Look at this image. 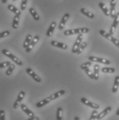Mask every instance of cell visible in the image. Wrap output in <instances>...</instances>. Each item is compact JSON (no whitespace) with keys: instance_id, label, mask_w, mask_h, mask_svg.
Returning <instances> with one entry per match:
<instances>
[{"instance_id":"obj_1","label":"cell","mask_w":119,"mask_h":120,"mask_svg":"<svg viewBox=\"0 0 119 120\" xmlns=\"http://www.w3.org/2000/svg\"><path fill=\"white\" fill-rule=\"evenodd\" d=\"M90 30L87 28H74V29H69L66 30L64 31L63 35L65 36H69V35H76V34H84V33H89Z\"/></svg>"},{"instance_id":"obj_2","label":"cell","mask_w":119,"mask_h":120,"mask_svg":"<svg viewBox=\"0 0 119 120\" xmlns=\"http://www.w3.org/2000/svg\"><path fill=\"white\" fill-rule=\"evenodd\" d=\"M1 52H2L3 55H4L6 57H8V58H10L14 63H16L18 66H22L23 65V62L22 61V60H20L18 57H17L14 55H13L12 52H11L9 50H8L6 49H3Z\"/></svg>"},{"instance_id":"obj_3","label":"cell","mask_w":119,"mask_h":120,"mask_svg":"<svg viewBox=\"0 0 119 120\" xmlns=\"http://www.w3.org/2000/svg\"><path fill=\"white\" fill-rule=\"evenodd\" d=\"M82 40H83V34L78 35V37H76V41L73 45V47L72 48V53H76L81 44L82 43Z\"/></svg>"},{"instance_id":"obj_4","label":"cell","mask_w":119,"mask_h":120,"mask_svg":"<svg viewBox=\"0 0 119 120\" xmlns=\"http://www.w3.org/2000/svg\"><path fill=\"white\" fill-rule=\"evenodd\" d=\"M88 60H90V61L101 63V64H105V65H109L111 64V61L109 60H107V59H104V58L97 57H94V56L88 57Z\"/></svg>"},{"instance_id":"obj_5","label":"cell","mask_w":119,"mask_h":120,"mask_svg":"<svg viewBox=\"0 0 119 120\" xmlns=\"http://www.w3.org/2000/svg\"><path fill=\"white\" fill-rule=\"evenodd\" d=\"M81 101L83 104H85V106H87L93 108V109H94V110H97V109H98V108H100V106H99L98 104H96V103H94V102L90 101V100H88V99H86L85 97H81Z\"/></svg>"},{"instance_id":"obj_6","label":"cell","mask_w":119,"mask_h":120,"mask_svg":"<svg viewBox=\"0 0 119 120\" xmlns=\"http://www.w3.org/2000/svg\"><path fill=\"white\" fill-rule=\"evenodd\" d=\"M25 72H27L35 81L36 82H37V83H40L41 82V77L38 75H36L35 73V72L32 70V69H31L30 68H26L25 69Z\"/></svg>"},{"instance_id":"obj_7","label":"cell","mask_w":119,"mask_h":120,"mask_svg":"<svg viewBox=\"0 0 119 120\" xmlns=\"http://www.w3.org/2000/svg\"><path fill=\"white\" fill-rule=\"evenodd\" d=\"M119 24V12H117L115 17L114 18V22H113V24L111 26V28L109 30V34L113 35L115 33V30L118 26V24Z\"/></svg>"},{"instance_id":"obj_8","label":"cell","mask_w":119,"mask_h":120,"mask_svg":"<svg viewBox=\"0 0 119 120\" xmlns=\"http://www.w3.org/2000/svg\"><path fill=\"white\" fill-rule=\"evenodd\" d=\"M25 93L24 91H20L19 92V95L17 96V98L16 101H14V103L13 104V108H14V109L18 108V107L20 106L22 101L23 100V99H24V97H25Z\"/></svg>"},{"instance_id":"obj_9","label":"cell","mask_w":119,"mask_h":120,"mask_svg":"<svg viewBox=\"0 0 119 120\" xmlns=\"http://www.w3.org/2000/svg\"><path fill=\"white\" fill-rule=\"evenodd\" d=\"M117 1L118 0H111V2H110V10H109V12H110V17L114 19L116 15V10H115V8H116V5L117 4Z\"/></svg>"},{"instance_id":"obj_10","label":"cell","mask_w":119,"mask_h":120,"mask_svg":"<svg viewBox=\"0 0 119 120\" xmlns=\"http://www.w3.org/2000/svg\"><path fill=\"white\" fill-rule=\"evenodd\" d=\"M39 37L38 35H35L34 37L32 38V40L31 41L30 44H29V46L25 48V52H30L32 50V48H34V46H35L36 44L39 41Z\"/></svg>"},{"instance_id":"obj_11","label":"cell","mask_w":119,"mask_h":120,"mask_svg":"<svg viewBox=\"0 0 119 120\" xmlns=\"http://www.w3.org/2000/svg\"><path fill=\"white\" fill-rule=\"evenodd\" d=\"M69 17H70V14H69V13H65V14H64V15L63 16V18L61 19V21L60 22L59 24V26H58L59 30H62L64 28L65 25L66 24V22H68Z\"/></svg>"},{"instance_id":"obj_12","label":"cell","mask_w":119,"mask_h":120,"mask_svg":"<svg viewBox=\"0 0 119 120\" xmlns=\"http://www.w3.org/2000/svg\"><path fill=\"white\" fill-rule=\"evenodd\" d=\"M50 44H51L52 46H53L54 47L61 48V49H63V50H66L68 48V45L67 44H65L64 43H62V42H59L57 41L52 40V41H51Z\"/></svg>"},{"instance_id":"obj_13","label":"cell","mask_w":119,"mask_h":120,"mask_svg":"<svg viewBox=\"0 0 119 120\" xmlns=\"http://www.w3.org/2000/svg\"><path fill=\"white\" fill-rule=\"evenodd\" d=\"M112 110V107L111 106H108L106 108H105L101 112H100L99 114H98L97 115V118L96 120H102L104 117H105L107 115H108L109 113V112Z\"/></svg>"},{"instance_id":"obj_14","label":"cell","mask_w":119,"mask_h":120,"mask_svg":"<svg viewBox=\"0 0 119 120\" xmlns=\"http://www.w3.org/2000/svg\"><path fill=\"white\" fill-rule=\"evenodd\" d=\"M20 107H21L22 110L24 111V112H25L27 115H28L30 117H34V116H35L34 112H33L32 111H31L29 108H28V107L26 106L25 104H20Z\"/></svg>"},{"instance_id":"obj_15","label":"cell","mask_w":119,"mask_h":120,"mask_svg":"<svg viewBox=\"0 0 119 120\" xmlns=\"http://www.w3.org/2000/svg\"><path fill=\"white\" fill-rule=\"evenodd\" d=\"M65 93H66V92H65V90H61L59 91H58V92H57V93H53L52 95H51L49 97V98H50V99L51 101H53V100H54V99H56L60 97L61 96L65 95Z\"/></svg>"},{"instance_id":"obj_16","label":"cell","mask_w":119,"mask_h":120,"mask_svg":"<svg viewBox=\"0 0 119 120\" xmlns=\"http://www.w3.org/2000/svg\"><path fill=\"white\" fill-rule=\"evenodd\" d=\"M56 27H57V23L55 22H52L50 24L48 30H47V33H46L47 37H51L53 35V33H54V31L55 30Z\"/></svg>"},{"instance_id":"obj_17","label":"cell","mask_w":119,"mask_h":120,"mask_svg":"<svg viewBox=\"0 0 119 120\" xmlns=\"http://www.w3.org/2000/svg\"><path fill=\"white\" fill-rule=\"evenodd\" d=\"M50 101H51V100L50 99V98H49V97H48L47 98L43 99V100H41V101L37 102V103L36 104V106L37 108H41V107L46 106V104H49Z\"/></svg>"},{"instance_id":"obj_18","label":"cell","mask_w":119,"mask_h":120,"mask_svg":"<svg viewBox=\"0 0 119 120\" xmlns=\"http://www.w3.org/2000/svg\"><path fill=\"white\" fill-rule=\"evenodd\" d=\"M98 6H99V8L102 10V11L103 12V13H104L106 16H107V17H108V16H110V12H109V9L107 8L106 5H105L104 3L100 2V3L98 4Z\"/></svg>"},{"instance_id":"obj_19","label":"cell","mask_w":119,"mask_h":120,"mask_svg":"<svg viewBox=\"0 0 119 120\" xmlns=\"http://www.w3.org/2000/svg\"><path fill=\"white\" fill-rule=\"evenodd\" d=\"M119 87V75H117L115 77L114 79V85L112 87V93H116L118 91Z\"/></svg>"},{"instance_id":"obj_20","label":"cell","mask_w":119,"mask_h":120,"mask_svg":"<svg viewBox=\"0 0 119 120\" xmlns=\"http://www.w3.org/2000/svg\"><path fill=\"white\" fill-rule=\"evenodd\" d=\"M80 11H81V12L82 14H83L85 16L87 17L88 18H90V19H93V18L94 17V14H93L92 12H91L90 11H87V9H85V8H81Z\"/></svg>"},{"instance_id":"obj_21","label":"cell","mask_w":119,"mask_h":120,"mask_svg":"<svg viewBox=\"0 0 119 120\" xmlns=\"http://www.w3.org/2000/svg\"><path fill=\"white\" fill-rule=\"evenodd\" d=\"M98 33H99V34H100L101 35H102L103 37H105V39H107V40H109V41H111V40H112V37H113V35H110L109 33H107V32H106L105 30H100Z\"/></svg>"},{"instance_id":"obj_22","label":"cell","mask_w":119,"mask_h":120,"mask_svg":"<svg viewBox=\"0 0 119 120\" xmlns=\"http://www.w3.org/2000/svg\"><path fill=\"white\" fill-rule=\"evenodd\" d=\"M8 9L9 11H11L12 12H13V13H14L15 15H19V16L21 15V11H19L17 8H16L15 6H14L12 4H9L8 6Z\"/></svg>"},{"instance_id":"obj_23","label":"cell","mask_w":119,"mask_h":120,"mask_svg":"<svg viewBox=\"0 0 119 120\" xmlns=\"http://www.w3.org/2000/svg\"><path fill=\"white\" fill-rule=\"evenodd\" d=\"M32 36L30 35V34H28V35H27V36L25 37V41H24V44H23V46H24V48H26L28 46H29V44H30V42H31V41L32 40Z\"/></svg>"},{"instance_id":"obj_24","label":"cell","mask_w":119,"mask_h":120,"mask_svg":"<svg viewBox=\"0 0 119 120\" xmlns=\"http://www.w3.org/2000/svg\"><path fill=\"white\" fill-rule=\"evenodd\" d=\"M99 71H100V66L98 64H95L94 66V80H98L99 78Z\"/></svg>"},{"instance_id":"obj_25","label":"cell","mask_w":119,"mask_h":120,"mask_svg":"<svg viewBox=\"0 0 119 120\" xmlns=\"http://www.w3.org/2000/svg\"><path fill=\"white\" fill-rule=\"evenodd\" d=\"M29 12L31 14V15L32 16V17L34 18V19H35V21H39V20L40 19V17H39V15H38V13L36 12V11L35 10V8H30L29 9Z\"/></svg>"},{"instance_id":"obj_26","label":"cell","mask_w":119,"mask_h":120,"mask_svg":"<svg viewBox=\"0 0 119 120\" xmlns=\"http://www.w3.org/2000/svg\"><path fill=\"white\" fill-rule=\"evenodd\" d=\"M19 15H15V16L13 18V22H12V28L17 29L19 26Z\"/></svg>"},{"instance_id":"obj_27","label":"cell","mask_w":119,"mask_h":120,"mask_svg":"<svg viewBox=\"0 0 119 120\" xmlns=\"http://www.w3.org/2000/svg\"><path fill=\"white\" fill-rule=\"evenodd\" d=\"M101 71L104 73H114L116 70L114 68H109V67H104L101 68Z\"/></svg>"},{"instance_id":"obj_28","label":"cell","mask_w":119,"mask_h":120,"mask_svg":"<svg viewBox=\"0 0 119 120\" xmlns=\"http://www.w3.org/2000/svg\"><path fill=\"white\" fill-rule=\"evenodd\" d=\"M87 44L85 41H83V42L82 41V43L81 44V45H80L79 48L78 50H77V52H76V54L80 55V54L82 52V51H83L84 49L85 48V47L87 46Z\"/></svg>"},{"instance_id":"obj_29","label":"cell","mask_w":119,"mask_h":120,"mask_svg":"<svg viewBox=\"0 0 119 120\" xmlns=\"http://www.w3.org/2000/svg\"><path fill=\"white\" fill-rule=\"evenodd\" d=\"M14 68H15V66H14V64H11V65L8 66V68L7 69V71H6V75L7 76H9V75H11L12 74V71H14Z\"/></svg>"},{"instance_id":"obj_30","label":"cell","mask_w":119,"mask_h":120,"mask_svg":"<svg viewBox=\"0 0 119 120\" xmlns=\"http://www.w3.org/2000/svg\"><path fill=\"white\" fill-rule=\"evenodd\" d=\"M84 71H85V73H86V75H87L90 79H94V73L91 71V70L90 69V68H87L85 69Z\"/></svg>"},{"instance_id":"obj_31","label":"cell","mask_w":119,"mask_h":120,"mask_svg":"<svg viewBox=\"0 0 119 120\" xmlns=\"http://www.w3.org/2000/svg\"><path fill=\"white\" fill-rule=\"evenodd\" d=\"M62 112H63L62 108L59 107L57 110V120H62Z\"/></svg>"},{"instance_id":"obj_32","label":"cell","mask_w":119,"mask_h":120,"mask_svg":"<svg viewBox=\"0 0 119 120\" xmlns=\"http://www.w3.org/2000/svg\"><path fill=\"white\" fill-rule=\"evenodd\" d=\"M92 61H87V62H85V63H84L83 64H81V66H80V68L82 69V70H85V69H86V68H90V66H92Z\"/></svg>"},{"instance_id":"obj_33","label":"cell","mask_w":119,"mask_h":120,"mask_svg":"<svg viewBox=\"0 0 119 120\" xmlns=\"http://www.w3.org/2000/svg\"><path fill=\"white\" fill-rule=\"evenodd\" d=\"M97 115H98V112L96 110H94L91 114V117L89 120H96L97 118Z\"/></svg>"},{"instance_id":"obj_34","label":"cell","mask_w":119,"mask_h":120,"mask_svg":"<svg viewBox=\"0 0 119 120\" xmlns=\"http://www.w3.org/2000/svg\"><path fill=\"white\" fill-rule=\"evenodd\" d=\"M11 64V63L10 61H4L2 63H0V68H4L8 67Z\"/></svg>"},{"instance_id":"obj_35","label":"cell","mask_w":119,"mask_h":120,"mask_svg":"<svg viewBox=\"0 0 119 120\" xmlns=\"http://www.w3.org/2000/svg\"><path fill=\"white\" fill-rule=\"evenodd\" d=\"M10 33H10L9 30H5V31H4V32L0 33V39L8 36V35H10Z\"/></svg>"},{"instance_id":"obj_36","label":"cell","mask_w":119,"mask_h":120,"mask_svg":"<svg viewBox=\"0 0 119 120\" xmlns=\"http://www.w3.org/2000/svg\"><path fill=\"white\" fill-rule=\"evenodd\" d=\"M27 2L28 0H22V3H21V11H24L26 8V5H27Z\"/></svg>"},{"instance_id":"obj_37","label":"cell","mask_w":119,"mask_h":120,"mask_svg":"<svg viewBox=\"0 0 119 120\" xmlns=\"http://www.w3.org/2000/svg\"><path fill=\"white\" fill-rule=\"evenodd\" d=\"M111 41L117 47V48H119V39H117L116 38H115V37H112V40H111Z\"/></svg>"},{"instance_id":"obj_38","label":"cell","mask_w":119,"mask_h":120,"mask_svg":"<svg viewBox=\"0 0 119 120\" xmlns=\"http://www.w3.org/2000/svg\"><path fill=\"white\" fill-rule=\"evenodd\" d=\"M0 120H6V114L4 110H0Z\"/></svg>"},{"instance_id":"obj_39","label":"cell","mask_w":119,"mask_h":120,"mask_svg":"<svg viewBox=\"0 0 119 120\" xmlns=\"http://www.w3.org/2000/svg\"><path fill=\"white\" fill-rule=\"evenodd\" d=\"M39 117H36V116H34V117H30L28 118L27 120H39Z\"/></svg>"},{"instance_id":"obj_40","label":"cell","mask_w":119,"mask_h":120,"mask_svg":"<svg viewBox=\"0 0 119 120\" xmlns=\"http://www.w3.org/2000/svg\"><path fill=\"white\" fill-rule=\"evenodd\" d=\"M116 115L117 116H119V109L117 110L116 112Z\"/></svg>"},{"instance_id":"obj_41","label":"cell","mask_w":119,"mask_h":120,"mask_svg":"<svg viewBox=\"0 0 119 120\" xmlns=\"http://www.w3.org/2000/svg\"><path fill=\"white\" fill-rule=\"evenodd\" d=\"M1 2H2L3 4H6V3L7 2V0H1Z\"/></svg>"},{"instance_id":"obj_42","label":"cell","mask_w":119,"mask_h":120,"mask_svg":"<svg viewBox=\"0 0 119 120\" xmlns=\"http://www.w3.org/2000/svg\"><path fill=\"white\" fill-rule=\"evenodd\" d=\"M74 120H80V118H79V117H74Z\"/></svg>"},{"instance_id":"obj_43","label":"cell","mask_w":119,"mask_h":120,"mask_svg":"<svg viewBox=\"0 0 119 120\" xmlns=\"http://www.w3.org/2000/svg\"><path fill=\"white\" fill-rule=\"evenodd\" d=\"M12 1H16V0H12Z\"/></svg>"}]
</instances>
